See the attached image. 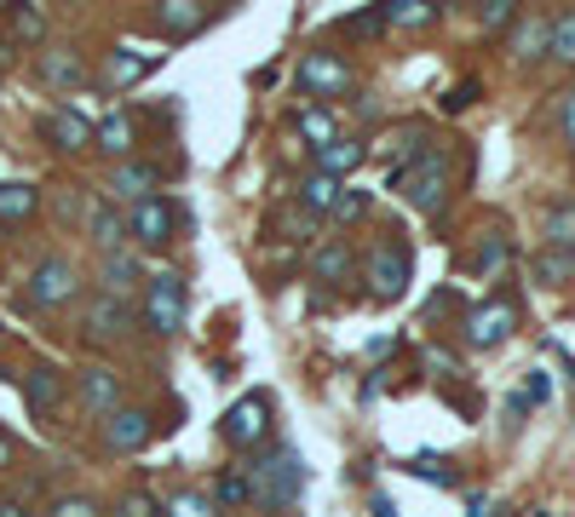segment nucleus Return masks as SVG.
Instances as JSON below:
<instances>
[{
	"label": "nucleus",
	"instance_id": "nucleus-1",
	"mask_svg": "<svg viewBox=\"0 0 575 517\" xmlns=\"http://www.w3.org/2000/svg\"><path fill=\"white\" fill-rule=\"evenodd\" d=\"M391 190L415 207V213H426V219H437L444 213V201H449V156L444 150H426V156H415L409 167H397L391 172Z\"/></svg>",
	"mask_w": 575,
	"mask_h": 517
},
{
	"label": "nucleus",
	"instance_id": "nucleus-2",
	"mask_svg": "<svg viewBox=\"0 0 575 517\" xmlns=\"http://www.w3.org/2000/svg\"><path fill=\"white\" fill-rule=\"evenodd\" d=\"M185 317H190V282L179 270H156L145 282V322H150V334L174 339L185 328Z\"/></svg>",
	"mask_w": 575,
	"mask_h": 517
},
{
	"label": "nucleus",
	"instance_id": "nucleus-3",
	"mask_svg": "<svg viewBox=\"0 0 575 517\" xmlns=\"http://www.w3.org/2000/svg\"><path fill=\"white\" fill-rule=\"evenodd\" d=\"M299 489H306V466H299V455L282 443V448H270V455L254 466V500L265 506H294Z\"/></svg>",
	"mask_w": 575,
	"mask_h": 517
},
{
	"label": "nucleus",
	"instance_id": "nucleus-4",
	"mask_svg": "<svg viewBox=\"0 0 575 517\" xmlns=\"http://www.w3.org/2000/svg\"><path fill=\"white\" fill-rule=\"evenodd\" d=\"M368 299L375 305H397L403 288H409V276H415V253H409V241H380L375 253H368Z\"/></svg>",
	"mask_w": 575,
	"mask_h": 517
},
{
	"label": "nucleus",
	"instance_id": "nucleus-5",
	"mask_svg": "<svg viewBox=\"0 0 575 517\" xmlns=\"http://www.w3.org/2000/svg\"><path fill=\"white\" fill-rule=\"evenodd\" d=\"M299 87H306V98H317V103H334V98H346L351 87H357V69L340 58V52H306L299 58Z\"/></svg>",
	"mask_w": 575,
	"mask_h": 517
},
{
	"label": "nucleus",
	"instance_id": "nucleus-6",
	"mask_svg": "<svg viewBox=\"0 0 575 517\" xmlns=\"http://www.w3.org/2000/svg\"><path fill=\"white\" fill-rule=\"evenodd\" d=\"M174 230H179V201L150 196V201H139V207H127V236L139 241V248L161 253L167 241H174Z\"/></svg>",
	"mask_w": 575,
	"mask_h": 517
},
{
	"label": "nucleus",
	"instance_id": "nucleus-7",
	"mask_svg": "<svg viewBox=\"0 0 575 517\" xmlns=\"http://www.w3.org/2000/svg\"><path fill=\"white\" fill-rule=\"evenodd\" d=\"M265 420H270V397H265V391L236 397V402L219 414V443H225V448H254V443L265 437Z\"/></svg>",
	"mask_w": 575,
	"mask_h": 517
},
{
	"label": "nucleus",
	"instance_id": "nucleus-8",
	"mask_svg": "<svg viewBox=\"0 0 575 517\" xmlns=\"http://www.w3.org/2000/svg\"><path fill=\"white\" fill-rule=\"evenodd\" d=\"M513 328H518V305L513 299H484L478 310H466V345L472 351H495Z\"/></svg>",
	"mask_w": 575,
	"mask_h": 517
},
{
	"label": "nucleus",
	"instance_id": "nucleus-9",
	"mask_svg": "<svg viewBox=\"0 0 575 517\" xmlns=\"http://www.w3.org/2000/svg\"><path fill=\"white\" fill-rule=\"evenodd\" d=\"M76 288H81V270L63 259V253H47L36 270H29V299L36 305H63V299H76Z\"/></svg>",
	"mask_w": 575,
	"mask_h": 517
},
{
	"label": "nucleus",
	"instance_id": "nucleus-10",
	"mask_svg": "<svg viewBox=\"0 0 575 517\" xmlns=\"http://www.w3.org/2000/svg\"><path fill=\"white\" fill-rule=\"evenodd\" d=\"M98 426H105V448H110V455H139V448H150V437H156L150 408H116L110 420H98Z\"/></svg>",
	"mask_w": 575,
	"mask_h": 517
},
{
	"label": "nucleus",
	"instance_id": "nucleus-11",
	"mask_svg": "<svg viewBox=\"0 0 575 517\" xmlns=\"http://www.w3.org/2000/svg\"><path fill=\"white\" fill-rule=\"evenodd\" d=\"M156 190H161V167H156V161L132 156V161H116V167H110V196H116V201L139 207V201H150Z\"/></svg>",
	"mask_w": 575,
	"mask_h": 517
},
{
	"label": "nucleus",
	"instance_id": "nucleus-12",
	"mask_svg": "<svg viewBox=\"0 0 575 517\" xmlns=\"http://www.w3.org/2000/svg\"><path fill=\"white\" fill-rule=\"evenodd\" d=\"M76 391H81V408H87V414L110 420V414L121 408V374L92 362V368H81V374H76Z\"/></svg>",
	"mask_w": 575,
	"mask_h": 517
},
{
	"label": "nucleus",
	"instance_id": "nucleus-13",
	"mask_svg": "<svg viewBox=\"0 0 575 517\" xmlns=\"http://www.w3.org/2000/svg\"><path fill=\"white\" fill-rule=\"evenodd\" d=\"M127 334H132V305L116 299V294H98V299L87 305V339L116 345V339H127Z\"/></svg>",
	"mask_w": 575,
	"mask_h": 517
},
{
	"label": "nucleus",
	"instance_id": "nucleus-14",
	"mask_svg": "<svg viewBox=\"0 0 575 517\" xmlns=\"http://www.w3.org/2000/svg\"><path fill=\"white\" fill-rule=\"evenodd\" d=\"M41 132H47V145H52V150H87L92 138H98V127H92L81 110H70V103L47 110V116H41Z\"/></svg>",
	"mask_w": 575,
	"mask_h": 517
},
{
	"label": "nucleus",
	"instance_id": "nucleus-15",
	"mask_svg": "<svg viewBox=\"0 0 575 517\" xmlns=\"http://www.w3.org/2000/svg\"><path fill=\"white\" fill-rule=\"evenodd\" d=\"M63 391H70L63 368H52V362H29V368H23V402L36 408V414H58V408H63Z\"/></svg>",
	"mask_w": 575,
	"mask_h": 517
},
{
	"label": "nucleus",
	"instance_id": "nucleus-16",
	"mask_svg": "<svg viewBox=\"0 0 575 517\" xmlns=\"http://www.w3.org/2000/svg\"><path fill=\"white\" fill-rule=\"evenodd\" d=\"M156 23H161V34H174V41H190V34H201L214 23V7H201V0H161Z\"/></svg>",
	"mask_w": 575,
	"mask_h": 517
},
{
	"label": "nucleus",
	"instance_id": "nucleus-17",
	"mask_svg": "<svg viewBox=\"0 0 575 517\" xmlns=\"http://www.w3.org/2000/svg\"><path fill=\"white\" fill-rule=\"evenodd\" d=\"M156 69H161V52H127V47H116L105 58V81L116 92H127V87H139L145 76H156Z\"/></svg>",
	"mask_w": 575,
	"mask_h": 517
},
{
	"label": "nucleus",
	"instance_id": "nucleus-18",
	"mask_svg": "<svg viewBox=\"0 0 575 517\" xmlns=\"http://www.w3.org/2000/svg\"><path fill=\"white\" fill-rule=\"evenodd\" d=\"M36 69H41V81H47V87H58V92L87 81V63H81V52H76V47H47V52L36 58Z\"/></svg>",
	"mask_w": 575,
	"mask_h": 517
},
{
	"label": "nucleus",
	"instance_id": "nucleus-19",
	"mask_svg": "<svg viewBox=\"0 0 575 517\" xmlns=\"http://www.w3.org/2000/svg\"><path fill=\"white\" fill-rule=\"evenodd\" d=\"M351 270H357V259H351L346 241H323V248L311 253V276H317L323 288H346Z\"/></svg>",
	"mask_w": 575,
	"mask_h": 517
},
{
	"label": "nucleus",
	"instance_id": "nucleus-20",
	"mask_svg": "<svg viewBox=\"0 0 575 517\" xmlns=\"http://www.w3.org/2000/svg\"><path fill=\"white\" fill-rule=\"evenodd\" d=\"M92 145L98 150H105V156H116V161H132V145H139V127H132V116H105V121H98V138H92Z\"/></svg>",
	"mask_w": 575,
	"mask_h": 517
},
{
	"label": "nucleus",
	"instance_id": "nucleus-21",
	"mask_svg": "<svg viewBox=\"0 0 575 517\" xmlns=\"http://www.w3.org/2000/svg\"><path fill=\"white\" fill-rule=\"evenodd\" d=\"M299 207H306L311 219H323V213H334V207H340V179H328V172H306V179H299Z\"/></svg>",
	"mask_w": 575,
	"mask_h": 517
},
{
	"label": "nucleus",
	"instance_id": "nucleus-22",
	"mask_svg": "<svg viewBox=\"0 0 575 517\" xmlns=\"http://www.w3.org/2000/svg\"><path fill=\"white\" fill-rule=\"evenodd\" d=\"M139 282H150L145 276V265L132 259L127 248H116V253H105V294H116V299H127Z\"/></svg>",
	"mask_w": 575,
	"mask_h": 517
},
{
	"label": "nucleus",
	"instance_id": "nucleus-23",
	"mask_svg": "<svg viewBox=\"0 0 575 517\" xmlns=\"http://www.w3.org/2000/svg\"><path fill=\"white\" fill-rule=\"evenodd\" d=\"M363 156H368L363 138H340V145L317 150V172H328V179H346V172H357V167H363Z\"/></svg>",
	"mask_w": 575,
	"mask_h": 517
},
{
	"label": "nucleus",
	"instance_id": "nucleus-24",
	"mask_svg": "<svg viewBox=\"0 0 575 517\" xmlns=\"http://www.w3.org/2000/svg\"><path fill=\"white\" fill-rule=\"evenodd\" d=\"M380 18H386V29H426V23H437V7H426V0H386Z\"/></svg>",
	"mask_w": 575,
	"mask_h": 517
},
{
	"label": "nucleus",
	"instance_id": "nucleus-25",
	"mask_svg": "<svg viewBox=\"0 0 575 517\" xmlns=\"http://www.w3.org/2000/svg\"><path fill=\"white\" fill-rule=\"evenodd\" d=\"M294 127L311 138V150H328V145H340V127H334V116L323 110V103H306V110H299V121H294Z\"/></svg>",
	"mask_w": 575,
	"mask_h": 517
},
{
	"label": "nucleus",
	"instance_id": "nucleus-26",
	"mask_svg": "<svg viewBox=\"0 0 575 517\" xmlns=\"http://www.w3.org/2000/svg\"><path fill=\"white\" fill-rule=\"evenodd\" d=\"M214 506H219V511L254 506V477H248V471H225V477L214 483Z\"/></svg>",
	"mask_w": 575,
	"mask_h": 517
},
{
	"label": "nucleus",
	"instance_id": "nucleus-27",
	"mask_svg": "<svg viewBox=\"0 0 575 517\" xmlns=\"http://www.w3.org/2000/svg\"><path fill=\"white\" fill-rule=\"evenodd\" d=\"M87 225H92V241H98L105 253H116L121 241H127V219L110 213V207H87Z\"/></svg>",
	"mask_w": 575,
	"mask_h": 517
},
{
	"label": "nucleus",
	"instance_id": "nucleus-28",
	"mask_svg": "<svg viewBox=\"0 0 575 517\" xmlns=\"http://www.w3.org/2000/svg\"><path fill=\"white\" fill-rule=\"evenodd\" d=\"M506 259H513V241H506L500 230H489V236H478V248H472V270H478V276H489V270H500Z\"/></svg>",
	"mask_w": 575,
	"mask_h": 517
},
{
	"label": "nucleus",
	"instance_id": "nucleus-29",
	"mask_svg": "<svg viewBox=\"0 0 575 517\" xmlns=\"http://www.w3.org/2000/svg\"><path fill=\"white\" fill-rule=\"evenodd\" d=\"M36 207H41V190H36V185H0V219H7V225L29 219Z\"/></svg>",
	"mask_w": 575,
	"mask_h": 517
},
{
	"label": "nucleus",
	"instance_id": "nucleus-30",
	"mask_svg": "<svg viewBox=\"0 0 575 517\" xmlns=\"http://www.w3.org/2000/svg\"><path fill=\"white\" fill-rule=\"evenodd\" d=\"M270 230L288 236V241H306V236H317V219L294 201V207H277V213H270Z\"/></svg>",
	"mask_w": 575,
	"mask_h": 517
},
{
	"label": "nucleus",
	"instance_id": "nucleus-31",
	"mask_svg": "<svg viewBox=\"0 0 575 517\" xmlns=\"http://www.w3.org/2000/svg\"><path fill=\"white\" fill-rule=\"evenodd\" d=\"M547 248H558V253L575 248V201H558L547 213Z\"/></svg>",
	"mask_w": 575,
	"mask_h": 517
},
{
	"label": "nucleus",
	"instance_id": "nucleus-32",
	"mask_svg": "<svg viewBox=\"0 0 575 517\" xmlns=\"http://www.w3.org/2000/svg\"><path fill=\"white\" fill-rule=\"evenodd\" d=\"M161 517H219L214 495H201V489H179L174 500L161 506Z\"/></svg>",
	"mask_w": 575,
	"mask_h": 517
},
{
	"label": "nucleus",
	"instance_id": "nucleus-33",
	"mask_svg": "<svg viewBox=\"0 0 575 517\" xmlns=\"http://www.w3.org/2000/svg\"><path fill=\"white\" fill-rule=\"evenodd\" d=\"M547 52H553L558 63H575V12L553 18V41H547Z\"/></svg>",
	"mask_w": 575,
	"mask_h": 517
},
{
	"label": "nucleus",
	"instance_id": "nucleus-34",
	"mask_svg": "<svg viewBox=\"0 0 575 517\" xmlns=\"http://www.w3.org/2000/svg\"><path fill=\"white\" fill-rule=\"evenodd\" d=\"M47 517H105V506H98L92 495H58Z\"/></svg>",
	"mask_w": 575,
	"mask_h": 517
},
{
	"label": "nucleus",
	"instance_id": "nucleus-35",
	"mask_svg": "<svg viewBox=\"0 0 575 517\" xmlns=\"http://www.w3.org/2000/svg\"><path fill=\"white\" fill-rule=\"evenodd\" d=\"M409 471H415V477H426V483H455V466H449L444 455H415V460H409Z\"/></svg>",
	"mask_w": 575,
	"mask_h": 517
},
{
	"label": "nucleus",
	"instance_id": "nucleus-36",
	"mask_svg": "<svg viewBox=\"0 0 575 517\" xmlns=\"http://www.w3.org/2000/svg\"><path fill=\"white\" fill-rule=\"evenodd\" d=\"M12 29L23 34V41H41V34H47V12L41 7H12Z\"/></svg>",
	"mask_w": 575,
	"mask_h": 517
},
{
	"label": "nucleus",
	"instance_id": "nucleus-37",
	"mask_svg": "<svg viewBox=\"0 0 575 517\" xmlns=\"http://www.w3.org/2000/svg\"><path fill=\"white\" fill-rule=\"evenodd\" d=\"M340 29H346V34H363V41H375V34L386 29V18H380V7H368V12H351V18H340Z\"/></svg>",
	"mask_w": 575,
	"mask_h": 517
},
{
	"label": "nucleus",
	"instance_id": "nucleus-38",
	"mask_svg": "<svg viewBox=\"0 0 575 517\" xmlns=\"http://www.w3.org/2000/svg\"><path fill=\"white\" fill-rule=\"evenodd\" d=\"M547 41H553V23H524L513 47H518V58H535V52L547 47Z\"/></svg>",
	"mask_w": 575,
	"mask_h": 517
},
{
	"label": "nucleus",
	"instance_id": "nucleus-39",
	"mask_svg": "<svg viewBox=\"0 0 575 517\" xmlns=\"http://www.w3.org/2000/svg\"><path fill=\"white\" fill-rule=\"evenodd\" d=\"M564 276H569V259L558 248H547V253L535 259V282H564Z\"/></svg>",
	"mask_w": 575,
	"mask_h": 517
},
{
	"label": "nucleus",
	"instance_id": "nucleus-40",
	"mask_svg": "<svg viewBox=\"0 0 575 517\" xmlns=\"http://www.w3.org/2000/svg\"><path fill=\"white\" fill-rule=\"evenodd\" d=\"M110 517H161V506H156L150 495L132 489V495H121V500H116V511H110Z\"/></svg>",
	"mask_w": 575,
	"mask_h": 517
},
{
	"label": "nucleus",
	"instance_id": "nucleus-41",
	"mask_svg": "<svg viewBox=\"0 0 575 517\" xmlns=\"http://www.w3.org/2000/svg\"><path fill=\"white\" fill-rule=\"evenodd\" d=\"M368 201H375V196H368V190H340V207H334V219H363L368 213Z\"/></svg>",
	"mask_w": 575,
	"mask_h": 517
},
{
	"label": "nucleus",
	"instance_id": "nucleus-42",
	"mask_svg": "<svg viewBox=\"0 0 575 517\" xmlns=\"http://www.w3.org/2000/svg\"><path fill=\"white\" fill-rule=\"evenodd\" d=\"M478 92H484L478 81H460V87H449V92H444V110H466V103H478Z\"/></svg>",
	"mask_w": 575,
	"mask_h": 517
},
{
	"label": "nucleus",
	"instance_id": "nucleus-43",
	"mask_svg": "<svg viewBox=\"0 0 575 517\" xmlns=\"http://www.w3.org/2000/svg\"><path fill=\"white\" fill-rule=\"evenodd\" d=\"M513 18H518V12H513V0H489V7H484V29H506Z\"/></svg>",
	"mask_w": 575,
	"mask_h": 517
},
{
	"label": "nucleus",
	"instance_id": "nucleus-44",
	"mask_svg": "<svg viewBox=\"0 0 575 517\" xmlns=\"http://www.w3.org/2000/svg\"><path fill=\"white\" fill-rule=\"evenodd\" d=\"M547 397H553V379H547V368H535L524 386V402H547Z\"/></svg>",
	"mask_w": 575,
	"mask_h": 517
},
{
	"label": "nucleus",
	"instance_id": "nucleus-45",
	"mask_svg": "<svg viewBox=\"0 0 575 517\" xmlns=\"http://www.w3.org/2000/svg\"><path fill=\"white\" fill-rule=\"evenodd\" d=\"M558 127H564V138H569V145H575V92L564 98V110H558Z\"/></svg>",
	"mask_w": 575,
	"mask_h": 517
},
{
	"label": "nucleus",
	"instance_id": "nucleus-46",
	"mask_svg": "<svg viewBox=\"0 0 575 517\" xmlns=\"http://www.w3.org/2000/svg\"><path fill=\"white\" fill-rule=\"evenodd\" d=\"M12 455H18V443H12L7 431H0V466H12Z\"/></svg>",
	"mask_w": 575,
	"mask_h": 517
},
{
	"label": "nucleus",
	"instance_id": "nucleus-47",
	"mask_svg": "<svg viewBox=\"0 0 575 517\" xmlns=\"http://www.w3.org/2000/svg\"><path fill=\"white\" fill-rule=\"evenodd\" d=\"M368 506H375V517H397V506H391L386 495H375V500H368Z\"/></svg>",
	"mask_w": 575,
	"mask_h": 517
},
{
	"label": "nucleus",
	"instance_id": "nucleus-48",
	"mask_svg": "<svg viewBox=\"0 0 575 517\" xmlns=\"http://www.w3.org/2000/svg\"><path fill=\"white\" fill-rule=\"evenodd\" d=\"M0 517H29V511H23L18 500H0Z\"/></svg>",
	"mask_w": 575,
	"mask_h": 517
},
{
	"label": "nucleus",
	"instance_id": "nucleus-49",
	"mask_svg": "<svg viewBox=\"0 0 575 517\" xmlns=\"http://www.w3.org/2000/svg\"><path fill=\"white\" fill-rule=\"evenodd\" d=\"M0 339H7V328H0Z\"/></svg>",
	"mask_w": 575,
	"mask_h": 517
},
{
	"label": "nucleus",
	"instance_id": "nucleus-50",
	"mask_svg": "<svg viewBox=\"0 0 575 517\" xmlns=\"http://www.w3.org/2000/svg\"><path fill=\"white\" fill-rule=\"evenodd\" d=\"M541 517H553V511H541Z\"/></svg>",
	"mask_w": 575,
	"mask_h": 517
}]
</instances>
